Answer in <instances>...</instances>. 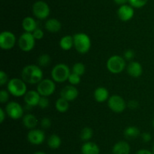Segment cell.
I'll use <instances>...</instances> for the list:
<instances>
[{"label": "cell", "instance_id": "27", "mask_svg": "<svg viewBox=\"0 0 154 154\" xmlns=\"http://www.w3.org/2000/svg\"><path fill=\"white\" fill-rule=\"evenodd\" d=\"M93 131L92 128L89 127H85L81 131V139L84 141H89L93 137Z\"/></svg>", "mask_w": 154, "mask_h": 154}, {"label": "cell", "instance_id": "32", "mask_svg": "<svg viewBox=\"0 0 154 154\" xmlns=\"http://www.w3.org/2000/svg\"><path fill=\"white\" fill-rule=\"evenodd\" d=\"M49 104H50V102H49V99L48 98V97L41 96L40 101H39V102H38V105L41 109L48 108V106H49Z\"/></svg>", "mask_w": 154, "mask_h": 154}, {"label": "cell", "instance_id": "5", "mask_svg": "<svg viewBox=\"0 0 154 154\" xmlns=\"http://www.w3.org/2000/svg\"><path fill=\"white\" fill-rule=\"evenodd\" d=\"M126 60L120 55H113L107 60L106 66L108 70L113 74H119L126 68Z\"/></svg>", "mask_w": 154, "mask_h": 154}, {"label": "cell", "instance_id": "15", "mask_svg": "<svg viewBox=\"0 0 154 154\" xmlns=\"http://www.w3.org/2000/svg\"><path fill=\"white\" fill-rule=\"evenodd\" d=\"M41 95L37 91L31 90L28 91L24 95V101L26 103V105L30 106L33 107L38 105V102L40 101Z\"/></svg>", "mask_w": 154, "mask_h": 154}, {"label": "cell", "instance_id": "42", "mask_svg": "<svg viewBox=\"0 0 154 154\" xmlns=\"http://www.w3.org/2000/svg\"><path fill=\"white\" fill-rule=\"evenodd\" d=\"M114 2L117 5H123L126 4L129 0H114Z\"/></svg>", "mask_w": 154, "mask_h": 154}, {"label": "cell", "instance_id": "38", "mask_svg": "<svg viewBox=\"0 0 154 154\" xmlns=\"http://www.w3.org/2000/svg\"><path fill=\"white\" fill-rule=\"evenodd\" d=\"M128 107L131 110H135L139 107V103L136 100H130L127 104Z\"/></svg>", "mask_w": 154, "mask_h": 154}, {"label": "cell", "instance_id": "8", "mask_svg": "<svg viewBox=\"0 0 154 154\" xmlns=\"http://www.w3.org/2000/svg\"><path fill=\"white\" fill-rule=\"evenodd\" d=\"M6 114L14 120L21 119L23 117V108L16 101H10L5 107Z\"/></svg>", "mask_w": 154, "mask_h": 154}, {"label": "cell", "instance_id": "35", "mask_svg": "<svg viewBox=\"0 0 154 154\" xmlns=\"http://www.w3.org/2000/svg\"><path fill=\"white\" fill-rule=\"evenodd\" d=\"M123 57L126 60H132L135 57V51L132 49L126 50L123 54Z\"/></svg>", "mask_w": 154, "mask_h": 154}, {"label": "cell", "instance_id": "7", "mask_svg": "<svg viewBox=\"0 0 154 154\" xmlns=\"http://www.w3.org/2000/svg\"><path fill=\"white\" fill-rule=\"evenodd\" d=\"M56 90L55 82L50 79H42L37 85V91L41 96L49 97L54 93Z\"/></svg>", "mask_w": 154, "mask_h": 154}, {"label": "cell", "instance_id": "16", "mask_svg": "<svg viewBox=\"0 0 154 154\" xmlns=\"http://www.w3.org/2000/svg\"><path fill=\"white\" fill-rule=\"evenodd\" d=\"M126 69H127L128 74L133 78H138L142 75L143 67L139 62H130L128 64Z\"/></svg>", "mask_w": 154, "mask_h": 154}, {"label": "cell", "instance_id": "3", "mask_svg": "<svg viewBox=\"0 0 154 154\" xmlns=\"http://www.w3.org/2000/svg\"><path fill=\"white\" fill-rule=\"evenodd\" d=\"M7 88L9 93L14 97L20 98L24 96L27 92V86L22 79L13 78L7 83Z\"/></svg>", "mask_w": 154, "mask_h": 154}, {"label": "cell", "instance_id": "29", "mask_svg": "<svg viewBox=\"0 0 154 154\" xmlns=\"http://www.w3.org/2000/svg\"><path fill=\"white\" fill-rule=\"evenodd\" d=\"M85 65L81 62L75 63L72 66V72L80 75V76L84 75L85 72Z\"/></svg>", "mask_w": 154, "mask_h": 154}, {"label": "cell", "instance_id": "26", "mask_svg": "<svg viewBox=\"0 0 154 154\" xmlns=\"http://www.w3.org/2000/svg\"><path fill=\"white\" fill-rule=\"evenodd\" d=\"M55 106L57 110L60 112V113H66V111H68L69 108V101H66L64 98H61V97L57 100Z\"/></svg>", "mask_w": 154, "mask_h": 154}, {"label": "cell", "instance_id": "11", "mask_svg": "<svg viewBox=\"0 0 154 154\" xmlns=\"http://www.w3.org/2000/svg\"><path fill=\"white\" fill-rule=\"evenodd\" d=\"M33 14L36 18L40 20H45L49 16L50 8L45 2L38 1L34 3L32 6Z\"/></svg>", "mask_w": 154, "mask_h": 154}, {"label": "cell", "instance_id": "44", "mask_svg": "<svg viewBox=\"0 0 154 154\" xmlns=\"http://www.w3.org/2000/svg\"><path fill=\"white\" fill-rule=\"evenodd\" d=\"M153 153L154 154V143H153Z\"/></svg>", "mask_w": 154, "mask_h": 154}, {"label": "cell", "instance_id": "45", "mask_svg": "<svg viewBox=\"0 0 154 154\" xmlns=\"http://www.w3.org/2000/svg\"><path fill=\"white\" fill-rule=\"evenodd\" d=\"M153 128H154V119H153Z\"/></svg>", "mask_w": 154, "mask_h": 154}, {"label": "cell", "instance_id": "2", "mask_svg": "<svg viewBox=\"0 0 154 154\" xmlns=\"http://www.w3.org/2000/svg\"><path fill=\"white\" fill-rule=\"evenodd\" d=\"M74 47L80 54H86L91 48V39L84 33H78L73 36Z\"/></svg>", "mask_w": 154, "mask_h": 154}, {"label": "cell", "instance_id": "40", "mask_svg": "<svg viewBox=\"0 0 154 154\" xmlns=\"http://www.w3.org/2000/svg\"><path fill=\"white\" fill-rule=\"evenodd\" d=\"M5 110L2 108H0V123H2L5 118Z\"/></svg>", "mask_w": 154, "mask_h": 154}, {"label": "cell", "instance_id": "17", "mask_svg": "<svg viewBox=\"0 0 154 154\" xmlns=\"http://www.w3.org/2000/svg\"><path fill=\"white\" fill-rule=\"evenodd\" d=\"M113 154H129L130 146L124 140H120L114 145L112 149Z\"/></svg>", "mask_w": 154, "mask_h": 154}, {"label": "cell", "instance_id": "37", "mask_svg": "<svg viewBox=\"0 0 154 154\" xmlns=\"http://www.w3.org/2000/svg\"><path fill=\"white\" fill-rule=\"evenodd\" d=\"M8 77L7 74L3 70L0 71V85L3 86L6 83L8 82Z\"/></svg>", "mask_w": 154, "mask_h": 154}, {"label": "cell", "instance_id": "34", "mask_svg": "<svg viewBox=\"0 0 154 154\" xmlns=\"http://www.w3.org/2000/svg\"><path fill=\"white\" fill-rule=\"evenodd\" d=\"M40 125L42 128H49L51 126V120L50 118L45 117L41 120Z\"/></svg>", "mask_w": 154, "mask_h": 154}, {"label": "cell", "instance_id": "23", "mask_svg": "<svg viewBox=\"0 0 154 154\" xmlns=\"http://www.w3.org/2000/svg\"><path fill=\"white\" fill-rule=\"evenodd\" d=\"M60 46L64 51H69L74 47V38L70 35L65 36L60 39Z\"/></svg>", "mask_w": 154, "mask_h": 154}, {"label": "cell", "instance_id": "14", "mask_svg": "<svg viewBox=\"0 0 154 154\" xmlns=\"http://www.w3.org/2000/svg\"><path fill=\"white\" fill-rule=\"evenodd\" d=\"M117 15L122 21L126 22V21H130L134 16L133 7L131 5H121L117 11Z\"/></svg>", "mask_w": 154, "mask_h": 154}, {"label": "cell", "instance_id": "21", "mask_svg": "<svg viewBox=\"0 0 154 154\" xmlns=\"http://www.w3.org/2000/svg\"><path fill=\"white\" fill-rule=\"evenodd\" d=\"M22 27L26 33H32L38 28L37 22L34 18L31 17H26L23 20Z\"/></svg>", "mask_w": 154, "mask_h": 154}, {"label": "cell", "instance_id": "28", "mask_svg": "<svg viewBox=\"0 0 154 154\" xmlns=\"http://www.w3.org/2000/svg\"><path fill=\"white\" fill-rule=\"evenodd\" d=\"M51 59L49 54H42L38 58V63L41 67H45L51 63Z\"/></svg>", "mask_w": 154, "mask_h": 154}, {"label": "cell", "instance_id": "36", "mask_svg": "<svg viewBox=\"0 0 154 154\" xmlns=\"http://www.w3.org/2000/svg\"><path fill=\"white\" fill-rule=\"evenodd\" d=\"M32 35L35 39V40H40L44 37V32L42 29L37 28L33 32Z\"/></svg>", "mask_w": 154, "mask_h": 154}, {"label": "cell", "instance_id": "1", "mask_svg": "<svg viewBox=\"0 0 154 154\" xmlns=\"http://www.w3.org/2000/svg\"><path fill=\"white\" fill-rule=\"evenodd\" d=\"M22 79L31 85L38 84L43 79V71L41 66L35 64L26 65L21 72Z\"/></svg>", "mask_w": 154, "mask_h": 154}, {"label": "cell", "instance_id": "18", "mask_svg": "<svg viewBox=\"0 0 154 154\" xmlns=\"http://www.w3.org/2000/svg\"><path fill=\"white\" fill-rule=\"evenodd\" d=\"M94 98L98 103H103L109 99V92L105 87H99L94 91Z\"/></svg>", "mask_w": 154, "mask_h": 154}, {"label": "cell", "instance_id": "19", "mask_svg": "<svg viewBox=\"0 0 154 154\" xmlns=\"http://www.w3.org/2000/svg\"><path fill=\"white\" fill-rule=\"evenodd\" d=\"M82 154H99L100 149L96 143L91 141L85 142L81 146Z\"/></svg>", "mask_w": 154, "mask_h": 154}, {"label": "cell", "instance_id": "13", "mask_svg": "<svg viewBox=\"0 0 154 154\" xmlns=\"http://www.w3.org/2000/svg\"><path fill=\"white\" fill-rule=\"evenodd\" d=\"M78 90L75 86L72 85H66L60 91V97L66 101H73L76 99L78 97Z\"/></svg>", "mask_w": 154, "mask_h": 154}, {"label": "cell", "instance_id": "10", "mask_svg": "<svg viewBox=\"0 0 154 154\" xmlns=\"http://www.w3.org/2000/svg\"><path fill=\"white\" fill-rule=\"evenodd\" d=\"M16 36L12 32L3 31L0 34V48L2 50H10L14 47Z\"/></svg>", "mask_w": 154, "mask_h": 154}, {"label": "cell", "instance_id": "9", "mask_svg": "<svg viewBox=\"0 0 154 154\" xmlns=\"http://www.w3.org/2000/svg\"><path fill=\"white\" fill-rule=\"evenodd\" d=\"M108 106L110 110L117 113H120L125 110L126 107V103L120 95H112L108 100Z\"/></svg>", "mask_w": 154, "mask_h": 154}, {"label": "cell", "instance_id": "6", "mask_svg": "<svg viewBox=\"0 0 154 154\" xmlns=\"http://www.w3.org/2000/svg\"><path fill=\"white\" fill-rule=\"evenodd\" d=\"M35 45V39L33 36L32 33H31L25 32L22 33L18 39L19 48L25 52L32 51L34 48Z\"/></svg>", "mask_w": 154, "mask_h": 154}, {"label": "cell", "instance_id": "22", "mask_svg": "<svg viewBox=\"0 0 154 154\" xmlns=\"http://www.w3.org/2000/svg\"><path fill=\"white\" fill-rule=\"evenodd\" d=\"M45 27L50 33H57L62 28L61 23L60 21L55 18H51L48 20L45 24Z\"/></svg>", "mask_w": 154, "mask_h": 154}, {"label": "cell", "instance_id": "20", "mask_svg": "<svg viewBox=\"0 0 154 154\" xmlns=\"http://www.w3.org/2000/svg\"><path fill=\"white\" fill-rule=\"evenodd\" d=\"M22 119L23 124L24 126L30 130L35 128L38 123L37 118L33 114H31V113H27V114L24 115Z\"/></svg>", "mask_w": 154, "mask_h": 154}, {"label": "cell", "instance_id": "31", "mask_svg": "<svg viewBox=\"0 0 154 154\" xmlns=\"http://www.w3.org/2000/svg\"><path fill=\"white\" fill-rule=\"evenodd\" d=\"M148 0H129L130 5L133 8H142L147 3Z\"/></svg>", "mask_w": 154, "mask_h": 154}, {"label": "cell", "instance_id": "33", "mask_svg": "<svg viewBox=\"0 0 154 154\" xmlns=\"http://www.w3.org/2000/svg\"><path fill=\"white\" fill-rule=\"evenodd\" d=\"M9 92L8 91L1 90L0 91V102L2 104L7 103L9 100Z\"/></svg>", "mask_w": 154, "mask_h": 154}, {"label": "cell", "instance_id": "25", "mask_svg": "<svg viewBox=\"0 0 154 154\" xmlns=\"http://www.w3.org/2000/svg\"><path fill=\"white\" fill-rule=\"evenodd\" d=\"M62 143L61 138L57 134H52L49 137L48 140V145L51 149H58Z\"/></svg>", "mask_w": 154, "mask_h": 154}, {"label": "cell", "instance_id": "12", "mask_svg": "<svg viewBox=\"0 0 154 154\" xmlns=\"http://www.w3.org/2000/svg\"><path fill=\"white\" fill-rule=\"evenodd\" d=\"M27 140L33 145H40L45 141V134L42 130L34 128L28 132Z\"/></svg>", "mask_w": 154, "mask_h": 154}, {"label": "cell", "instance_id": "4", "mask_svg": "<svg viewBox=\"0 0 154 154\" xmlns=\"http://www.w3.org/2000/svg\"><path fill=\"white\" fill-rule=\"evenodd\" d=\"M71 74L69 66L65 63H58L53 67L51 77L55 82L62 83L67 81Z\"/></svg>", "mask_w": 154, "mask_h": 154}, {"label": "cell", "instance_id": "43", "mask_svg": "<svg viewBox=\"0 0 154 154\" xmlns=\"http://www.w3.org/2000/svg\"><path fill=\"white\" fill-rule=\"evenodd\" d=\"M34 154H46V153H45V152H42V151H38V152H35Z\"/></svg>", "mask_w": 154, "mask_h": 154}, {"label": "cell", "instance_id": "41", "mask_svg": "<svg viewBox=\"0 0 154 154\" xmlns=\"http://www.w3.org/2000/svg\"><path fill=\"white\" fill-rule=\"evenodd\" d=\"M136 154H153V152H150V150L148 149H142L138 150V152H136Z\"/></svg>", "mask_w": 154, "mask_h": 154}, {"label": "cell", "instance_id": "39", "mask_svg": "<svg viewBox=\"0 0 154 154\" xmlns=\"http://www.w3.org/2000/svg\"><path fill=\"white\" fill-rule=\"evenodd\" d=\"M141 139H142L143 141L145 142V143H147V142L150 141V140H151V138H152L151 134L148 132L142 133V134H141Z\"/></svg>", "mask_w": 154, "mask_h": 154}, {"label": "cell", "instance_id": "24", "mask_svg": "<svg viewBox=\"0 0 154 154\" xmlns=\"http://www.w3.org/2000/svg\"><path fill=\"white\" fill-rule=\"evenodd\" d=\"M123 134L126 138L135 139L140 135V130L135 126H129L125 128Z\"/></svg>", "mask_w": 154, "mask_h": 154}, {"label": "cell", "instance_id": "30", "mask_svg": "<svg viewBox=\"0 0 154 154\" xmlns=\"http://www.w3.org/2000/svg\"><path fill=\"white\" fill-rule=\"evenodd\" d=\"M68 81L69 82V83H70L72 85L75 86L81 82V76L77 75V74L73 73V72H71Z\"/></svg>", "mask_w": 154, "mask_h": 154}]
</instances>
